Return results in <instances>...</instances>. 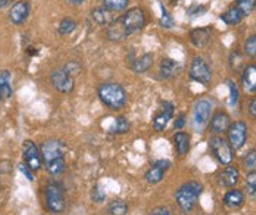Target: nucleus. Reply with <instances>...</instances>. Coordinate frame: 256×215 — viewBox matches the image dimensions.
<instances>
[{"label": "nucleus", "mask_w": 256, "mask_h": 215, "mask_svg": "<svg viewBox=\"0 0 256 215\" xmlns=\"http://www.w3.org/2000/svg\"><path fill=\"white\" fill-rule=\"evenodd\" d=\"M20 171L26 176V178L28 182H34V171L26 164H21L20 165Z\"/></svg>", "instance_id": "obj_38"}, {"label": "nucleus", "mask_w": 256, "mask_h": 215, "mask_svg": "<svg viewBox=\"0 0 256 215\" xmlns=\"http://www.w3.org/2000/svg\"><path fill=\"white\" fill-rule=\"evenodd\" d=\"M236 8L240 10V14L243 16H248V15H250L255 10L256 0H237Z\"/></svg>", "instance_id": "obj_28"}, {"label": "nucleus", "mask_w": 256, "mask_h": 215, "mask_svg": "<svg viewBox=\"0 0 256 215\" xmlns=\"http://www.w3.org/2000/svg\"><path fill=\"white\" fill-rule=\"evenodd\" d=\"M150 215H172L166 208H156L154 211H152Z\"/></svg>", "instance_id": "obj_42"}, {"label": "nucleus", "mask_w": 256, "mask_h": 215, "mask_svg": "<svg viewBox=\"0 0 256 215\" xmlns=\"http://www.w3.org/2000/svg\"><path fill=\"white\" fill-rule=\"evenodd\" d=\"M66 2H70V3H72V4H82L84 3V0H66Z\"/></svg>", "instance_id": "obj_45"}, {"label": "nucleus", "mask_w": 256, "mask_h": 215, "mask_svg": "<svg viewBox=\"0 0 256 215\" xmlns=\"http://www.w3.org/2000/svg\"><path fill=\"white\" fill-rule=\"evenodd\" d=\"M42 158L46 164V170L50 176L59 177L66 170L65 162V146L62 142L58 140H48L42 146Z\"/></svg>", "instance_id": "obj_1"}, {"label": "nucleus", "mask_w": 256, "mask_h": 215, "mask_svg": "<svg viewBox=\"0 0 256 215\" xmlns=\"http://www.w3.org/2000/svg\"><path fill=\"white\" fill-rule=\"evenodd\" d=\"M170 2H171V3H178L180 0H170Z\"/></svg>", "instance_id": "obj_46"}, {"label": "nucleus", "mask_w": 256, "mask_h": 215, "mask_svg": "<svg viewBox=\"0 0 256 215\" xmlns=\"http://www.w3.org/2000/svg\"><path fill=\"white\" fill-rule=\"evenodd\" d=\"M212 40V32L209 28H196L190 32V42L198 49H206Z\"/></svg>", "instance_id": "obj_18"}, {"label": "nucleus", "mask_w": 256, "mask_h": 215, "mask_svg": "<svg viewBox=\"0 0 256 215\" xmlns=\"http://www.w3.org/2000/svg\"><path fill=\"white\" fill-rule=\"evenodd\" d=\"M242 84H243V87H244V90H246V92H249V93H256V66L255 65H249V66L243 71Z\"/></svg>", "instance_id": "obj_21"}, {"label": "nucleus", "mask_w": 256, "mask_h": 215, "mask_svg": "<svg viewBox=\"0 0 256 215\" xmlns=\"http://www.w3.org/2000/svg\"><path fill=\"white\" fill-rule=\"evenodd\" d=\"M160 9H162V18H160V26L165 28H171L174 26V21H172V18H171V15L166 12V9H165V6L164 4H160Z\"/></svg>", "instance_id": "obj_35"}, {"label": "nucleus", "mask_w": 256, "mask_h": 215, "mask_svg": "<svg viewBox=\"0 0 256 215\" xmlns=\"http://www.w3.org/2000/svg\"><path fill=\"white\" fill-rule=\"evenodd\" d=\"M170 166H171V162L170 161H158L154 164V166L146 172V180H148V183H150V184H158V183H160L162 180H164V176H165V172L170 170Z\"/></svg>", "instance_id": "obj_14"}, {"label": "nucleus", "mask_w": 256, "mask_h": 215, "mask_svg": "<svg viewBox=\"0 0 256 215\" xmlns=\"http://www.w3.org/2000/svg\"><path fill=\"white\" fill-rule=\"evenodd\" d=\"M244 54L248 56H252L255 58L256 56V36H252L246 40L244 43Z\"/></svg>", "instance_id": "obj_34"}, {"label": "nucleus", "mask_w": 256, "mask_h": 215, "mask_svg": "<svg viewBox=\"0 0 256 215\" xmlns=\"http://www.w3.org/2000/svg\"><path fill=\"white\" fill-rule=\"evenodd\" d=\"M174 143H176V148H177V152H178L180 156H184L188 154L190 150V136L186 134V133H177L174 136Z\"/></svg>", "instance_id": "obj_25"}, {"label": "nucleus", "mask_w": 256, "mask_h": 215, "mask_svg": "<svg viewBox=\"0 0 256 215\" xmlns=\"http://www.w3.org/2000/svg\"><path fill=\"white\" fill-rule=\"evenodd\" d=\"M244 166L249 172H256V150L252 149L248 152L246 158H244Z\"/></svg>", "instance_id": "obj_32"}, {"label": "nucleus", "mask_w": 256, "mask_h": 215, "mask_svg": "<svg viewBox=\"0 0 256 215\" xmlns=\"http://www.w3.org/2000/svg\"><path fill=\"white\" fill-rule=\"evenodd\" d=\"M231 126V118L228 114L226 112H216L214 115V118L210 120V130L215 134H222L226 132H228Z\"/></svg>", "instance_id": "obj_17"}, {"label": "nucleus", "mask_w": 256, "mask_h": 215, "mask_svg": "<svg viewBox=\"0 0 256 215\" xmlns=\"http://www.w3.org/2000/svg\"><path fill=\"white\" fill-rule=\"evenodd\" d=\"M28 15H30V4L26 0H21L12 6L10 14H9V20L14 26H22L26 21Z\"/></svg>", "instance_id": "obj_13"}, {"label": "nucleus", "mask_w": 256, "mask_h": 215, "mask_svg": "<svg viewBox=\"0 0 256 215\" xmlns=\"http://www.w3.org/2000/svg\"><path fill=\"white\" fill-rule=\"evenodd\" d=\"M92 199L96 204H102V202H104V199H106V193L99 186H96V188H93V190H92Z\"/></svg>", "instance_id": "obj_36"}, {"label": "nucleus", "mask_w": 256, "mask_h": 215, "mask_svg": "<svg viewBox=\"0 0 256 215\" xmlns=\"http://www.w3.org/2000/svg\"><path fill=\"white\" fill-rule=\"evenodd\" d=\"M246 190L252 198L256 199V172H249L246 178Z\"/></svg>", "instance_id": "obj_33"}, {"label": "nucleus", "mask_w": 256, "mask_h": 215, "mask_svg": "<svg viewBox=\"0 0 256 215\" xmlns=\"http://www.w3.org/2000/svg\"><path fill=\"white\" fill-rule=\"evenodd\" d=\"M12 0H0V9H3V8H6L9 3H10Z\"/></svg>", "instance_id": "obj_44"}, {"label": "nucleus", "mask_w": 256, "mask_h": 215, "mask_svg": "<svg viewBox=\"0 0 256 215\" xmlns=\"http://www.w3.org/2000/svg\"><path fill=\"white\" fill-rule=\"evenodd\" d=\"M24 160L26 164L36 172L40 171L43 166V158H42V150L36 146L34 142L26 140L24 143Z\"/></svg>", "instance_id": "obj_11"}, {"label": "nucleus", "mask_w": 256, "mask_h": 215, "mask_svg": "<svg viewBox=\"0 0 256 215\" xmlns=\"http://www.w3.org/2000/svg\"><path fill=\"white\" fill-rule=\"evenodd\" d=\"M154 65V54H144L143 56L137 58L132 64H131V68L134 72L137 74H144L148 72Z\"/></svg>", "instance_id": "obj_20"}, {"label": "nucleus", "mask_w": 256, "mask_h": 215, "mask_svg": "<svg viewBox=\"0 0 256 215\" xmlns=\"http://www.w3.org/2000/svg\"><path fill=\"white\" fill-rule=\"evenodd\" d=\"M76 30H77V22L74 20H71V18H65L59 24V34H62V36L72 34Z\"/></svg>", "instance_id": "obj_30"}, {"label": "nucleus", "mask_w": 256, "mask_h": 215, "mask_svg": "<svg viewBox=\"0 0 256 215\" xmlns=\"http://www.w3.org/2000/svg\"><path fill=\"white\" fill-rule=\"evenodd\" d=\"M122 24L126 26L127 31L130 34L143 30L146 26V15L143 12V9L140 8H131L124 14V16L121 18Z\"/></svg>", "instance_id": "obj_6"}, {"label": "nucleus", "mask_w": 256, "mask_h": 215, "mask_svg": "<svg viewBox=\"0 0 256 215\" xmlns=\"http://www.w3.org/2000/svg\"><path fill=\"white\" fill-rule=\"evenodd\" d=\"M243 18H244V16L240 14V10H238L236 6L228 9L226 14L221 15V20H222L227 26H237V24H240V22L243 21Z\"/></svg>", "instance_id": "obj_26"}, {"label": "nucleus", "mask_w": 256, "mask_h": 215, "mask_svg": "<svg viewBox=\"0 0 256 215\" xmlns=\"http://www.w3.org/2000/svg\"><path fill=\"white\" fill-rule=\"evenodd\" d=\"M130 0H103V6L110 12H120L127 9Z\"/></svg>", "instance_id": "obj_29"}, {"label": "nucleus", "mask_w": 256, "mask_h": 215, "mask_svg": "<svg viewBox=\"0 0 256 215\" xmlns=\"http://www.w3.org/2000/svg\"><path fill=\"white\" fill-rule=\"evenodd\" d=\"M65 70H66L68 74H71L72 77H76L78 72L81 71V66L78 65L77 62H70L68 65H65Z\"/></svg>", "instance_id": "obj_39"}, {"label": "nucleus", "mask_w": 256, "mask_h": 215, "mask_svg": "<svg viewBox=\"0 0 256 215\" xmlns=\"http://www.w3.org/2000/svg\"><path fill=\"white\" fill-rule=\"evenodd\" d=\"M46 204L52 212H56V214H59L65 210V205H66L65 196H64L62 188L58 184H49L46 188Z\"/></svg>", "instance_id": "obj_8"}, {"label": "nucleus", "mask_w": 256, "mask_h": 215, "mask_svg": "<svg viewBox=\"0 0 256 215\" xmlns=\"http://www.w3.org/2000/svg\"><path fill=\"white\" fill-rule=\"evenodd\" d=\"M206 12V8H204V6H193L190 10H188V14H190V16H202Z\"/></svg>", "instance_id": "obj_40"}, {"label": "nucleus", "mask_w": 256, "mask_h": 215, "mask_svg": "<svg viewBox=\"0 0 256 215\" xmlns=\"http://www.w3.org/2000/svg\"><path fill=\"white\" fill-rule=\"evenodd\" d=\"M92 18H93L94 22H96L98 26H100V27H108V26L115 20L114 15H112V12L108 10L104 6H102V8H96V9L92 12Z\"/></svg>", "instance_id": "obj_22"}, {"label": "nucleus", "mask_w": 256, "mask_h": 215, "mask_svg": "<svg viewBox=\"0 0 256 215\" xmlns=\"http://www.w3.org/2000/svg\"><path fill=\"white\" fill-rule=\"evenodd\" d=\"M202 190H204L202 184L198 182H188L177 190L176 199L182 212L188 214L196 208L199 198L202 194Z\"/></svg>", "instance_id": "obj_3"}, {"label": "nucleus", "mask_w": 256, "mask_h": 215, "mask_svg": "<svg viewBox=\"0 0 256 215\" xmlns=\"http://www.w3.org/2000/svg\"><path fill=\"white\" fill-rule=\"evenodd\" d=\"M190 77L196 82H200L204 86H208L212 80V72L209 65L206 64L202 58H194L190 66Z\"/></svg>", "instance_id": "obj_10"}, {"label": "nucleus", "mask_w": 256, "mask_h": 215, "mask_svg": "<svg viewBox=\"0 0 256 215\" xmlns=\"http://www.w3.org/2000/svg\"><path fill=\"white\" fill-rule=\"evenodd\" d=\"M243 204H244V196L240 190H231L224 196V205L227 208L236 210V208H240Z\"/></svg>", "instance_id": "obj_24"}, {"label": "nucleus", "mask_w": 256, "mask_h": 215, "mask_svg": "<svg viewBox=\"0 0 256 215\" xmlns=\"http://www.w3.org/2000/svg\"><path fill=\"white\" fill-rule=\"evenodd\" d=\"M238 178H240V172L236 166H227L218 176L220 184L224 188H234L238 183Z\"/></svg>", "instance_id": "obj_19"}, {"label": "nucleus", "mask_w": 256, "mask_h": 215, "mask_svg": "<svg viewBox=\"0 0 256 215\" xmlns=\"http://www.w3.org/2000/svg\"><path fill=\"white\" fill-rule=\"evenodd\" d=\"M130 130V122L126 116H118L116 121H115V128H114V133L116 134H126Z\"/></svg>", "instance_id": "obj_31"}, {"label": "nucleus", "mask_w": 256, "mask_h": 215, "mask_svg": "<svg viewBox=\"0 0 256 215\" xmlns=\"http://www.w3.org/2000/svg\"><path fill=\"white\" fill-rule=\"evenodd\" d=\"M98 94L103 105L112 110L122 109L127 104V92L118 82H103L98 90Z\"/></svg>", "instance_id": "obj_2"}, {"label": "nucleus", "mask_w": 256, "mask_h": 215, "mask_svg": "<svg viewBox=\"0 0 256 215\" xmlns=\"http://www.w3.org/2000/svg\"><path fill=\"white\" fill-rule=\"evenodd\" d=\"M128 206L122 199H115L109 204V214L110 215H127Z\"/></svg>", "instance_id": "obj_27"}, {"label": "nucleus", "mask_w": 256, "mask_h": 215, "mask_svg": "<svg viewBox=\"0 0 256 215\" xmlns=\"http://www.w3.org/2000/svg\"><path fill=\"white\" fill-rule=\"evenodd\" d=\"M172 116H174V105L171 102H164L160 105L159 112L154 118V132H164L166 126L170 124V121L172 120Z\"/></svg>", "instance_id": "obj_12"}, {"label": "nucleus", "mask_w": 256, "mask_h": 215, "mask_svg": "<svg viewBox=\"0 0 256 215\" xmlns=\"http://www.w3.org/2000/svg\"><path fill=\"white\" fill-rule=\"evenodd\" d=\"M50 82L52 86L60 92V93H71L76 87V81H74V77L71 74L66 72L65 68H60V70H54L50 74Z\"/></svg>", "instance_id": "obj_7"}, {"label": "nucleus", "mask_w": 256, "mask_h": 215, "mask_svg": "<svg viewBox=\"0 0 256 215\" xmlns=\"http://www.w3.org/2000/svg\"><path fill=\"white\" fill-rule=\"evenodd\" d=\"M228 143L234 150L242 149L248 140V126L243 121H237L231 124L228 128Z\"/></svg>", "instance_id": "obj_9"}, {"label": "nucleus", "mask_w": 256, "mask_h": 215, "mask_svg": "<svg viewBox=\"0 0 256 215\" xmlns=\"http://www.w3.org/2000/svg\"><path fill=\"white\" fill-rule=\"evenodd\" d=\"M10 78H12L10 72H8V71H3L0 74V102L10 99L14 94V90L10 86Z\"/></svg>", "instance_id": "obj_23"}, {"label": "nucleus", "mask_w": 256, "mask_h": 215, "mask_svg": "<svg viewBox=\"0 0 256 215\" xmlns=\"http://www.w3.org/2000/svg\"><path fill=\"white\" fill-rule=\"evenodd\" d=\"M209 144H210L212 154L215 155V158L218 160L220 164L230 165L234 160V149L230 146L228 140H226L222 137H212Z\"/></svg>", "instance_id": "obj_4"}, {"label": "nucleus", "mask_w": 256, "mask_h": 215, "mask_svg": "<svg viewBox=\"0 0 256 215\" xmlns=\"http://www.w3.org/2000/svg\"><path fill=\"white\" fill-rule=\"evenodd\" d=\"M228 87H230V105L231 106H236L237 102H238V90H237V86L232 82V81H228Z\"/></svg>", "instance_id": "obj_37"}, {"label": "nucleus", "mask_w": 256, "mask_h": 215, "mask_svg": "<svg viewBox=\"0 0 256 215\" xmlns=\"http://www.w3.org/2000/svg\"><path fill=\"white\" fill-rule=\"evenodd\" d=\"M249 112H250V115L256 118V98L252 99V102H250V105H249Z\"/></svg>", "instance_id": "obj_43"}, {"label": "nucleus", "mask_w": 256, "mask_h": 215, "mask_svg": "<svg viewBox=\"0 0 256 215\" xmlns=\"http://www.w3.org/2000/svg\"><path fill=\"white\" fill-rule=\"evenodd\" d=\"M184 124H186V115L184 114H180L178 118H177V121H176V130H181L182 127H184Z\"/></svg>", "instance_id": "obj_41"}, {"label": "nucleus", "mask_w": 256, "mask_h": 215, "mask_svg": "<svg viewBox=\"0 0 256 215\" xmlns=\"http://www.w3.org/2000/svg\"><path fill=\"white\" fill-rule=\"evenodd\" d=\"M159 72H160V78L162 80H172L181 72V65H180L178 62H176L174 59L165 58L160 62Z\"/></svg>", "instance_id": "obj_16"}, {"label": "nucleus", "mask_w": 256, "mask_h": 215, "mask_svg": "<svg viewBox=\"0 0 256 215\" xmlns=\"http://www.w3.org/2000/svg\"><path fill=\"white\" fill-rule=\"evenodd\" d=\"M212 109H214L212 102H209L206 99L196 102L194 109H193V126H194L196 130L202 132L208 126V122L210 120V115H212Z\"/></svg>", "instance_id": "obj_5"}, {"label": "nucleus", "mask_w": 256, "mask_h": 215, "mask_svg": "<svg viewBox=\"0 0 256 215\" xmlns=\"http://www.w3.org/2000/svg\"><path fill=\"white\" fill-rule=\"evenodd\" d=\"M106 34H108V38H109L110 42H122V40H126L128 36H130V32L127 31L126 26L122 24L121 18L114 20V21L106 27Z\"/></svg>", "instance_id": "obj_15"}]
</instances>
